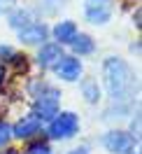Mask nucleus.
Instances as JSON below:
<instances>
[{
    "label": "nucleus",
    "instance_id": "1",
    "mask_svg": "<svg viewBox=\"0 0 142 154\" xmlns=\"http://www.w3.org/2000/svg\"><path fill=\"white\" fill-rule=\"evenodd\" d=\"M103 77H105V87L110 91L112 100H123L131 94L133 89V75L131 68L126 66V61L116 56H110L103 61Z\"/></svg>",
    "mask_w": 142,
    "mask_h": 154
},
{
    "label": "nucleus",
    "instance_id": "2",
    "mask_svg": "<svg viewBox=\"0 0 142 154\" xmlns=\"http://www.w3.org/2000/svg\"><path fill=\"white\" fill-rule=\"evenodd\" d=\"M58 100H61V94L54 87H47L40 96H35L33 115L38 117L40 122H51L58 115Z\"/></svg>",
    "mask_w": 142,
    "mask_h": 154
},
{
    "label": "nucleus",
    "instance_id": "3",
    "mask_svg": "<svg viewBox=\"0 0 142 154\" xmlns=\"http://www.w3.org/2000/svg\"><path fill=\"white\" fill-rule=\"evenodd\" d=\"M79 131V117L75 112H58L49 122V135L56 140H68Z\"/></svg>",
    "mask_w": 142,
    "mask_h": 154
},
{
    "label": "nucleus",
    "instance_id": "4",
    "mask_svg": "<svg viewBox=\"0 0 142 154\" xmlns=\"http://www.w3.org/2000/svg\"><path fill=\"white\" fill-rule=\"evenodd\" d=\"M133 145H135V140H133V135L126 133V131H110V133H105V138H103V147L112 154H131Z\"/></svg>",
    "mask_w": 142,
    "mask_h": 154
},
{
    "label": "nucleus",
    "instance_id": "5",
    "mask_svg": "<svg viewBox=\"0 0 142 154\" xmlns=\"http://www.w3.org/2000/svg\"><path fill=\"white\" fill-rule=\"evenodd\" d=\"M114 0H84L86 19L91 23H107L112 19Z\"/></svg>",
    "mask_w": 142,
    "mask_h": 154
},
{
    "label": "nucleus",
    "instance_id": "6",
    "mask_svg": "<svg viewBox=\"0 0 142 154\" xmlns=\"http://www.w3.org/2000/svg\"><path fill=\"white\" fill-rule=\"evenodd\" d=\"M40 131H42V122H40L35 115H26L23 119H19L17 124L12 126V135H14V138H19V140L35 138Z\"/></svg>",
    "mask_w": 142,
    "mask_h": 154
},
{
    "label": "nucleus",
    "instance_id": "7",
    "mask_svg": "<svg viewBox=\"0 0 142 154\" xmlns=\"http://www.w3.org/2000/svg\"><path fill=\"white\" fill-rule=\"evenodd\" d=\"M54 70H56V75L61 77V79L75 82V79H79V75H82V63H79V58H75V56H61L58 63L54 66Z\"/></svg>",
    "mask_w": 142,
    "mask_h": 154
},
{
    "label": "nucleus",
    "instance_id": "8",
    "mask_svg": "<svg viewBox=\"0 0 142 154\" xmlns=\"http://www.w3.org/2000/svg\"><path fill=\"white\" fill-rule=\"evenodd\" d=\"M47 35L49 28L44 23H26L23 28H19V40L26 45H44Z\"/></svg>",
    "mask_w": 142,
    "mask_h": 154
},
{
    "label": "nucleus",
    "instance_id": "9",
    "mask_svg": "<svg viewBox=\"0 0 142 154\" xmlns=\"http://www.w3.org/2000/svg\"><path fill=\"white\" fill-rule=\"evenodd\" d=\"M61 56H63V49H61L58 42H44L42 49H40V54H38V63L42 68H54Z\"/></svg>",
    "mask_w": 142,
    "mask_h": 154
},
{
    "label": "nucleus",
    "instance_id": "10",
    "mask_svg": "<svg viewBox=\"0 0 142 154\" xmlns=\"http://www.w3.org/2000/svg\"><path fill=\"white\" fill-rule=\"evenodd\" d=\"M75 35H77L75 21H61V23L54 26V38H56L58 45H70Z\"/></svg>",
    "mask_w": 142,
    "mask_h": 154
},
{
    "label": "nucleus",
    "instance_id": "11",
    "mask_svg": "<svg viewBox=\"0 0 142 154\" xmlns=\"http://www.w3.org/2000/svg\"><path fill=\"white\" fill-rule=\"evenodd\" d=\"M70 45H72V51L79 54V56H89V54H93V49H95V42L89 35H84V33H77Z\"/></svg>",
    "mask_w": 142,
    "mask_h": 154
},
{
    "label": "nucleus",
    "instance_id": "12",
    "mask_svg": "<svg viewBox=\"0 0 142 154\" xmlns=\"http://www.w3.org/2000/svg\"><path fill=\"white\" fill-rule=\"evenodd\" d=\"M82 96H84L86 103H98V98H100V87H98V82H95L93 77H84L82 79Z\"/></svg>",
    "mask_w": 142,
    "mask_h": 154
},
{
    "label": "nucleus",
    "instance_id": "13",
    "mask_svg": "<svg viewBox=\"0 0 142 154\" xmlns=\"http://www.w3.org/2000/svg\"><path fill=\"white\" fill-rule=\"evenodd\" d=\"M26 23H30V19H28V12H23V10H14L10 14V26L12 28H23Z\"/></svg>",
    "mask_w": 142,
    "mask_h": 154
},
{
    "label": "nucleus",
    "instance_id": "14",
    "mask_svg": "<svg viewBox=\"0 0 142 154\" xmlns=\"http://www.w3.org/2000/svg\"><path fill=\"white\" fill-rule=\"evenodd\" d=\"M10 140H12V126L7 122H0V147H5Z\"/></svg>",
    "mask_w": 142,
    "mask_h": 154
},
{
    "label": "nucleus",
    "instance_id": "15",
    "mask_svg": "<svg viewBox=\"0 0 142 154\" xmlns=\"http://www.w3.org/2000/svg\"><path fill=\"white\" fill-rule=\"evenodd\" d=\"M26 154H51V147L47 143H33Z\"/></svg>",
    "mask_w": 142,
    "mask_h": 154
},
{
    "label": "nucleus",
    "instance_id": "16",
    "mask_svg": "<svg viewBox=\"0 0 142 154\" xmlns=\"http://www.w3.org/2000/svg\"><path fill=\"white\" fill-rule=\"evenodd\" d=\"M14 54H17V51H14L10 45H0V61H12Z\"/></svg>",
    "mask_w": 142,
    "mask_h": 154
},
{
    "label": "nucleus",
    "instance_id": "17",
    "mask_svg": "<svg viewBox=\"0 0 142 154\" xmlns=\"http://www.w3.org/2000/svg\"><path fill=\"white\" fill-rule=\"evenodd\" d=\"M70 154H89V149H86V147H77V149H72Z\"/></svg>",
    "mask_w": 142,
    "mask_h": 154
},
{
    "label": "nucleus",
    "instance_id": "18",
    "mask_svg": "<svg viewBox=\"0 0 142 154\" xmlns=\"http://www.w3.org/2000/svg\"><path fill=\"white\" fill-rule=\"evenodd\" d=\"M2 82H5V68L0 66V87H2Z\"/></svg>",
    "mask_w": 142,
    "mask_h": 154
}]
</instances>
